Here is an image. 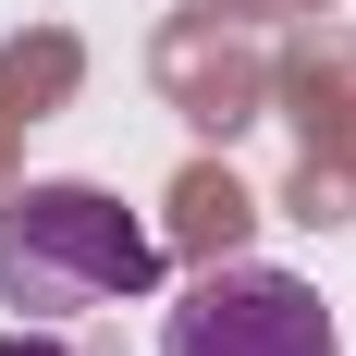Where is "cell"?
<instances>
[{
  "label": "cell",
  "mask_w": 356,
  "mask_h": 356,
  "mask_svg": "<svg viewBox=\"0 0 356 356\" xmlns=\"http://www.w3.org/2000/svg\"><path fill=\"white\" fill-rule=\"evenodd\" d=\"M0 356H86V344H74L62 320H13V332H0Z\"/></svg>",
  "instance_id": "cell-3"
},
{
  "label": "cell",
  "mask_w": 356,
  "mask_h": 356,
  "mask_svg": "<svg viewBox=\"0 0 356 356\" xmlns=\"http://www.w3.org/2000/svg\"><path fill=\"white\" fill-rule=\"evenodd\" d=\"M0 295L25 320H86V307L160 295V234L111 184H25L0 209Z\"/></svg>",
  "instance_id": "cell-1"
},
{
  "label": "cell",
  "mask_w": 356,
  "mask_h": 356,
  "mask_svg": "<svg viewBox=\"0 0 356 356\" xmlns=\"http://www.w3.org/2000/svg\"><path fill=\"white\" fill-rule=\"evenodd\" d=\"M160 356H344V332H332L320 283H295L270 258H221L160 320Z\"/></svg>",
  "instance_id": "cell-2"
}]
</instances>
